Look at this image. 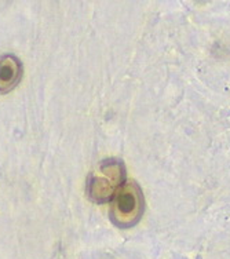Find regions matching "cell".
I'll list each match as a JSON object with an SVG mask.
<instances>
[{"label": "cell", "mask_w": 230, "mask_h": 259, "mask_svg": "<svg viewBox=\"0 0 230 259\" xmlns=\"http://www.w3.org/2000/svg\"><path fill=\"white\" fill-rule=\"evenodd\" d=\"M124 180L125 168L121 160H104L87 177V197L97 204L112 201Z\"/></svg>", "instance_id": "1"}, {"label": "cell", "mask_w": 230, "mask_h": 259, "mask_svg": "<svg viewBox=\"0 0 230 259\" xmlns=\"http://www.w3.org/2000/svg\"><path fill=\"white\" fill-rule=\"evenodd\" d=\"M22 77V62L15 55H0V94L14 90Z\"/></svg>", "instance_id": "3"}, {"label": "cell", "mask_w": 230, "mask_h": 259, "mask_svg": "<svg viewBox=\"0 0 230 259\" xmlns=\"http://www.w3.org/2000/svg\"><path fill=\"white\" fill-rule=\"evenodd\" d=\"M144 214V194L134 181L121 185L110 201V220L121 229L131 228Z\"/></svg>", "instance_id": "2"}]
</instances>
